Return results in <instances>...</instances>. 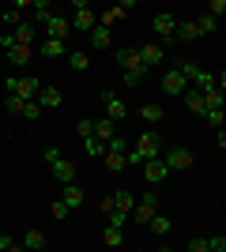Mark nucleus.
I'll return each mask as SVG.
<instances>
[{
  "mask_svg": "<svg viewBox=\"0 0 226 252\" xmlns=\"http://www.w3.org/2000/svg\"><path fill=\"white\" fill-rule=\"evenodd\" d=\"M162 155V136L151 128V132H143L140 139H136V151H125V158H129V166H140L143 158H159Z\"/></svg>",
  "mask_w": 226,
  "mask_h": 252,
  "instance_id": "1",
  "label": "nucleus"
},
{
  "mask_svg": "<svg viewBox=\"0 0 226 252\" xmlns=\"http://www.w3.org/2000/svg\"><path fill=\"white\" fill-rule=\"evenodd\" d=\"M38 79L34 75H8V94H19L23 102H31V98H38Z\"/></svg>",
  "mask_w": 226,
  "mask_h": 252,
  "instance_id": "2",
  "label": "nucleus"
},
{
  "mask_svg": "<svg viewBox=\"0 0 226 252\" xmlns=\"http://www.w3.org/2000/svg\"><path fill=\"white\" fill-rule=\"evenodd\" d=\"M98 98H102V105H106L109 121H125V117H129V102H125L117 91H98Z\"/></svg>",
  "mask_w": 226,
  "mask_h": 252,
  "instance_id": "3",
  "label": "nucleus"
},
{
  "mask_svg": "<svg viewBox=\"0 0 226 252\" xmlns=\"http://www.w3.org/2000/svg\"><path fill=\"white\" fill-rule=\"evenodd\" d=\"M155 211H159V192H155V185H151V192H143L140 200H136V207H132V219L143 226V222H147Z\"/></svg>",
  "mask_w": 226,
  "mask_h": 252,
  "instance_id": "4",
  "label": "nucleus"
},
{
  "mask_svg": "<svg viewBox=\"0 0 226 252\" xmlns=\"http://www.w3.org/2000/svg\"><path fill=\"white\" fill-rule=\"evenodd\" d=\"M140 169H143V181H147V185H159V181H166V177H170V169H166L162 155H159V158H143V162H140Z\"/></svg>",
  "mask_w": 226,
  "mask_h": 252,
  "instance_id": "5",
  "label": "nucleus"
},
{
  "mask_svg": "<svg viewBox=\"0 0 226 252\" xmlns=\"http://www.w3.org/2000/svg\"><path fill=\"white\" fill-rule=\"evenodd\" d=\"M162 162H166V169H170V173H177V169H189V166H193V151L170 147V151H162Z\"/></svg>",
  "mask_w": 226,
  "mask_h": 252,
  "instance_id": "6",
  "label": "nucleus"
},
{
  "mask_svg": "<svg viewBox=\"0 0 226 252\" xmlns=\"http://www.w3.org/2000/svg\"><path fill=\"white\" fill-rule=\"evenodd\" d=\"M45 166H49V173H53V177L61 181V185L75 181V162H72V158H61V155H57L53 162H45Z\"/></svg>",
  "mask_w": 226,
  "mask_h": 252,
  "instance_id": "7",
  "label": "nucleus"
},
{
  "mask_svg": "<svg viewBox=\"0 0 226 252\" xmlns=\"http://www.w3.org/2000/svg\"><path fill=\"white\" fill-rule=\"evenodd\" d=\"M185 87H189V79L181 75V68H170V72L162 75V91L166 94H185Z\"/></svg>",
  "mask_w": 226,
  "mask_h": 252,
  "instance_id": "8",
  "label": "nucleus"
},
{
  "mask_svg": "<svg viewBox=\"0 0 226 252\" xmlns=\"http://www.w3.org/2000/svg\"><path fill=\"white\" fill-rule=\"evenodd\" d=\"M45 38H65V34H72V23L65 19V15H49V19L42 23Z\"/></svg>",
  "mask_w": 226,
  "mask_h": 252,
  "instance_id": "9",
  "label": "nucleus"
},
{
  "mask_svg": "<svg viewBox=\"0 0 226 252\" xmlns=\"http://www.w3.org/2000/svg\"><path fill=\"white\" fill-rule=\"evenodd\" d=\"M4 53H8V64H19V68H27V64L34 61V45H23V42H15Z\"/></svg>",
  "mask_w": 226,
  "mask_h": 252,
  "instance_id": "10",
  "label": "nucleus"
},
{
  "mask_svg": "<svg viewBox=\"0 0 226 252\" xmlns=\"http://www.w3.org/2000/svg\"><path fill=\"white\" fill-rule=\"evenodd\" d=\"M140 61H143V68H155V64L166 61V49L159 42H147V45H140Z\"/></svg>",
  "mask_w": 226,
  "mask_h": 252,
  "instance_id": "11",
  "label": "nucleus"
},
{
  "mask_svg": "<svg viewBox=\"0 0 226 252\" xmlns=\"http://www.w3.org/2000/svg\"><path fill=\"white\" fill-rule=\"evenodd\" d=\"M143 226H151V233H155V237H170V233H173V219H166V215H159V211H155Z\"/></svg>",
  "mask_w": 226,
  "mask_h": 252,
  "instance_id": "12",
  "label": "nucleus"
},
{
  "mask_svg": "<svg viewBox=\"0 0 226 252\" xmlns=\"http://www.w3.org/2000/svg\"><path fill=\"white\" fill-rule=\"evenodd\" d=\"M91 45H95L98 53L113 45V34H109V27H106V23H95V27H91Z\"/></svg>",
  "mask_w": 226,
  "mask_h": 252,
  "instance_id": "13",
  "label": "nucleus"
},
{
  "mask_svg": "<svg viewBox=\"0 0 226 252\" xmlns=\"http://www.w3.org/2000/svg\"><path fill=\"white\" fill-rule=\"evenodd\" d=\"M61 200L68 203V211H75V207H83V203H87V192L79 189L75 181H68V185H65V196H61Z\"/></svg>",
  "mask_w": 226,
  "mask_h": 252,
  "instance_id": "14",
  "label": "nucleus"
},
{
  "mask_svg": "<svg viewBox=\"0 0 226 252\" xmlns=\"http://www.w3.org/2000/svg\"><path fill=\"white\" fill-rule=\"evenodd\" d=\"M189 94H185V105H189V113H196V117H204V109H207V102H204V91L200 87H185Z\"/></svg>",
  "mask_w": 226,
  "mask_h": 252,
  "instance_id": "15",
  "label": "nucleus"
},
{
  "mask_svg": "<svg viewBox=\"0 0 226 252\" xmlns=\"http://www.w3.org/2000/svg\"><path fill=\"white\" fill-rule=\"evenodd\" d=\"M117 68H121V72L143 68V61H140V49H117Z\"/></svg>",
  "mask_w": 226,
  "mask_h": 252,
  "instance_id": "16",
  "label": "nucleus"
},
{
  "mask_svg": "<svg viewBox=\"0 0 226 252\" xmlns=\"http://www.w3.org/2000/svg\"><path fill=\"white\" fill-rule=\"evenodd\" d=\"M11 34H15V42H23V45H34V34H38V23L23 19L19 27H11Z\"/></svg>",
  "mask_w": 226,
  "mask_h": 252,
  "instance_id": "17",
  "label": "nucleus"
},
{
  "mask_svg": "<svg viewBox=\"0 0 226 252\" xmlns=\"http://www.w3.org/2000/svg\"><path fill=\"white\" fill-rule=\"evenodd\" d=\"M61 102H65V94H61L57 87H42V91H38V105H42V109H57Z\"/></svg>",
  "mask_w": 226,
  "mask_h": 252,
  "instance_id": "18",
  "label": "nucleus"
},
{
  "mask_svg": "<svg viewBox=\"0 0 226 252\" xmlns=\"http://www.w3.org/2000/svg\"><path fill=\"white\" fill-rule=\"evenodd\" d=\"M173 38H181V42H196V38H204V34H200V27H196L193 19H185V23L173 27Z\"/></svg>",
  "mask_w": 226,
  "mask_h": 252,
  "instance_id": "19",
  "label": "nucleus"
},
{
  "mask_svg": "<svg viewBox=\"0 0 226 252\" xmlns=\"http://www.w3.org/2000/svg\"><path fill=\"white\" fill-rule=\"evenodd\" d=\"M95 136L102 139V143H109V139L117 136V121H109V117H98V121H95Z\"/></svg>",
  "mask_w": 226,
  "mask_h": 252,
  "instance_id": "20",
  "label": "nucleus"
},
{
  "mask_svg": "<svg viewBox=\"0 0 226 252\" xmlns=\"http://www.w3.org/2000/svg\"><path fill=\"white\" fill-rule=\"evenodd\" d=\"M68 23H72V31H91V27L98 23V15H95L91 8H83V11H75V15H72Z\"/></svg>",
  "mask_w": 226,
  "mask_h": 252,
  "instance_id": "21",
  "label": "nucleus"
},
{
  "mask_svg": "<svg viewBox=\"0 0 226 252\" xmlns=\"http://www.w3.org/2000/svg\"><path fill=\"white\" fill-rule=\"evenodd\" d=\"M173 27H177V19H173L170 11H159V15H155V31H159V38H173Z\"/></svg>",
  "mask_w": 226,
  "mask_h": 252,
  "instance_id": "22",
  "label": "nucleus"
},
{
  "mask_svg": "<svg viewBox=\"0 0 226 252\" xmlns=\"http://www.w3.org/2000/svg\"><path fill=\"white\" fill-rule=\"evenodd\" d=\"M38 53H42V57H65L68 45H65V38H45V42L38 45Z\"/></svg>",
  "mask_w": 226,
  "mask_h": 252,
  "instance_id": "23",
  "label": "nucleus"
},
{
  "mask_svg": "<svg viewBox=\"0 0 226 252\" xmlns=\"http://www.w3.org/2000/svg\"><path fill=\"white\" fill-rule=\"evenodd\" d=\"M45 245H49V241H45V233H42V230H31V233H23V241H19V249H31V252H42V249H45Z\"/></svg>",
  "mask_w": 226,
  "mask_h": 252,
  "instance_id": "24",
  "label": "nucleus"
},
{
  "mask_svg": "<svg viewBox=\"0 0 226 252\" xmlns=\"http://www.w3.org/2000/svg\"><path fill=\"white\" fill-rule=\"evenodd\" d=\"M102 245H109V249H117V245H125V230L121 226H109L106 222V230H102V237H98Z\"/></svg>",
  "mask_w": 226,
  "mask_h": 252,
  "instance_id": "25",
  "label": "nucleus"
},
{
  "mask_svg": "<svg viewBox=\"0 0 226 252\" xmlns=\"http://www.w3.org/2000/svg\"><path fill=\"white\" fill-rule=\"evenodd\" d=\"M102 162H106V169H113V173H121V169L129 166L125 151H106V155H102Z\"/></svg>",
  "mask_w": 226,
  "mask_h": 252,
  "instance_id": "26",
  "label": "nucleus"
},
{
  "mask_svg": "<svg viewBox=\"0 0 226 252\" xmlns=\"http://www.w3.org/2000/svg\"><path fill=\"white\" fill-rule=\"evenodd\" d=\"M140 117L147 121V125H159L166 113H162V105H159V102H143V105H140Z\"/></svg>",
  "mask_w": 226,
  "mask_h": 252,
  "instance_id": "27",
  "label": "nucleus"
},
{
  "mask_svg": "<svg viewBox=\"0 0 226 252\" xmlns=\"http://www.w3.org/2000/svg\"><path fill=\"white\" fill-rule=\"evenodd\" d=\"M83 151H87L91 158H102V155H106V143H102V139L91 132V136H83Z\"/></svg>",
  "mask_w": 226,
  "mask_h": 252,
  "instance_id": "28",
  "label": "nucleus"
},
{
  "mask_svg": "<svg viewBox=\"0 0 226 252\" xmlns=\"http://www.w3.org/2000/svg\"><path fill=\"white\" fill-rule=\"evenodd\" d=\"M204 102H207V109H223L226 94L219 91V87H207V91H204Z\"/></svg>",
  "mask_w": 226,
  "mask_h": 252,
  "instance_id": "29",
  "label": "nucleus"
},
{
  "mask_svg": "<svg viewBox=\"0 0 226 252\" xmlns=\"http://www.w3.org/2000/svg\"><path fill=\"white\" fill-rule=\"evenodd\" d=\"M113 207H117V211H129V215H132L136 196H132V192H113Z\"/></svg>",
  "mask_w": 226,
  "mask_h": 252,
  "instance_id": "30",
  "label": "nucleus"
},
{
  "mask_svg": "<svg viewBox=\"0 0 226 252\" xmlns=\"http://www.w3.org/2000/svg\"><path fill=\"white\" fill-rule=\"evenodd\" d=\"M31 8H34V19H31V23H38V27H42V23L53 15V11H49V0H34Z\"/></svg>",
  "mask_w": 226,
  "mask_h": 252,
  "instance_id": "31",
  "label": "nucleus"
},
{
  "mask_svg": "<svg viewBox=\"0 0 226 252\" xmlns=\"http://www.w3.org/2000/svg\"><path fill=\"white\" fill-rule=\"evenodd\" d=\"M19 23H23L19 8H4V11H0V27H19Z\"/></svg>",
  "mask_w": 226,
  "mask_h": 252,
  "instance_id": "32",
  "label": "nucleus"
},
{
  "mask_svg": "<svg viewBox=\"0 0 226 252\" xmlns=\"http://www.w3.org/2000/svg\"><path fill=\"white\" fill-rule=\"evenodd\" d=\"M68 64H72V72H87V68H91V57H87V53H68Z\"/></svg>",
  "mask_w": 226,
  "mask_h": 252,
  "instance_id": "33",
  "label": "nucleus"
},
{
  "mask_svg": "<svg viewBox=\"0 0 226 252\" xmlns=\"http://www.w3.org/2000/svg\"><path fill=\"white\" fill-rule=\"evenodd\" d=\"M196 27H200V34H211V31H219V19L207 11V15H200V19H196Z\"/></svg>",
  "mask_w": 226,
  "mask_h": 252,
  "instance_id": "34",
  "label": "nucleus"
},
{
  "mask_svg": "<svg viewBox=\"0 0 226 252\" xmlns=\"http://www.w3.org/2000/svg\"><path fill=\"white\" fill-rule=\"evenodd\" d=\"M19 117H27V121H38V117H42V105H38V98L23 102V113H19Z\"/></svg>",
  "mask_w": 226,
  "mask_h": 252,
  "instance_id": "35",
  "label": "nucleus"
},
{
  "mask_svg": "<svg viewBox=\"0 0 226 252\" xmlns=\"http://www.w3.org/2000/svg\"><path fill=\"white\" fill-rule=\"evenodd\" d=\"M106 219H109V226H121V230H125V226H129V211H117V207H113Z\"/></svg>",
  "mask_w": 226,
  "mask_h": 252,
  "instance_id": "36",
  "label": "nucleus"
},
{
  "mask_svg": "<svg viewBox=\"0 0 226 252\" xmlns=\"http://www.w3.org/2000/svg\"><path fill=\"white\" fill-rule=\"evenodd\" d=\"M143 75H147V68H132V72H125V83H129V87H140Z\"/></svg>",
  "mask_w": 226,
  "mask_h": 252,
  "instance_id": "37",
  "label": "nucleus"
},
{
  "mask_svg": "<svg viewBox=\"0 0 226 252\" xmlns=\"http://www.w3.org/2000/svg\"><path fill=\"white\" fill-rule=\"evenodd\" d=\"M204 121H207V125H215V128H223L226 113H223V109H204Z\"/></svg>",
  "mask_w": 226,
  "mask_h": 252,
  "instance_id": "38",
  "label": "nucleus"
},
{
  "mask_svg": "<svg viewBox=\"0 0 226 252\" xmlns=\"http://www.w3.org/2000/svg\"><path fill=\"white\" fill-rule=\"evenodd\" d=\"M4 109H8V113H23V98L19 94H8V98H4Z\"/></svg>",
  "mask_w": 226,
  "mask_h": 252,
  "instance_id": "39",
  "label": "nucleus"
},
{
  "mask_svg": "<svg viewBox=\"0 0 226 252\" xmlns=\"http://www.w3.org/2000/svg\"><path fill=\"white\" fill-rule=\"evenodd\" d=\"M207 252H226V237L219 233V237H207Z\"/></svg>",
  "mask_w": 226,
  "mask_h": 252,
  "instance_id": "40",
  "label": "nucleus"
},
{
  "mask_svg": "<svg viewBox=\"0 0 226 252\" xmlns=\"http://www.w3.org/2000/svg\"><path fill=\"white\" fill-rule=\"evenodd\" d=\"M207 11H211L215 19H223V15H226V0H211V4H207Z\"/></svg>",
  "mask_w": 226,
  "mask_h": 252,
  "instance_id": "41",
  "label": "nucleus"
},
{
  "mask_svg": "<svg viewBox=\"0 0 226 252\" xmlns=\"http://www.w3.org/2000/svg\"><path fill=\"white\" fill-rule=\"evenodd\" d=\"M49 215H53V219H68V203H65V200H57L53 207H49Z\"/></svg>",
  "mask_w": 226,
  "mask_h": 252,
  "instance_id": "42",
  "label": "nucleus"
},
{
  "mask_svg": "<svg viewBox=\"0 0 226 252\" xmlns=\"http://www.w3.org/2000/svg\"><path fill=\"white\" fill-rule=\"evenodd\" d=\"M189 252H207V237H193V241H189Z\"/></svg>",
  "mask_w": 226,
  "mask_h": 252,
  "instance_id": "43",
  "label": "nucleus"
},
{
  "mask_svg": "<svg viewBox=\"0 0 226 252\" xmlns=\"http://www.w3.org/2000/svg\"><path fill=\"white\" fill-rule=\"evenodd\" d=\"M11 45H15V34H11V31H4V34H0V53H4V49H11Z\"/></svg>",
  "mask_w": 226,
  "mask_h": 252,
  "instance_id": "44",
  "label": "nucleus"
},
{
  "mask_svg": "<svg viewBox=\"0 0 226 252\" xmlns=\"http://www.w3.org/2000/svg\"><path fill=\"white\" fill-rule=\"evenodd\" d=\"M0 249H4V252H15V249H19V241H15V237H8V233H4V237H0Z\"/></svg>",
  "mask_w": 226,
  "mask_h": 252,
  "instance_id": "45",
  "label": "nucleus"
},
{
  "mask_svg": "<svg viewBox=\"0 0 226 252\" xmlns=\"http://www.w3.org/2000/svg\"><path fill=\"white\" fill-rule=\"evenodd\" d=\"M75 132H79V136H91V132H95V121H79V125H75Z\"/></svg>",
  "mask_w": 226,
  "mask_h": 252,
  "instance_id": "46",
  "label": "nucleus"
},
{
  "mask_svg": "<svg viewBox=\"0 0 226 252\" xmlns=\"http://www.w3.org/2000/svg\"><path fill=\"white\" fill-rule=\"evenodd\" d=\"M72 4V11H83V8H91V0H68Z\"/></svg>",
  "mask_w": 226,
  "mask_h": 252,
  "instance_id": "47",
  "label": "nucleus"
},
{
  "mask_svg": "<svg viewBox=\"0 0 226 252\" xmlns=\"http://www.w3.org/2000/svg\"><path fill=\"white\" fill-rule=\"evenodd\" d=\"M136 4H140V0H117V8H121V11H132Z\"/></svg>",
  "mask_w": 226,
  "mask_h": 252,
  "instance_id": "48",
  "label": "nucleus"
},
{
  "mask_svg": "<svg viewBox=\"0 0 226 252\" xmlns=\"http://www.w3.org/2000/svg\"><path fill=\"white\" fill-rule=\"evenodd\" d=\"M31 4H34V0H11V8H19V11H23V8H31Z\"/></svg>",
  "mask_w": 226,
  "mask_h": 252,
  "instance_id": "49",
  "label": "nucleus"
}]
</instances>
